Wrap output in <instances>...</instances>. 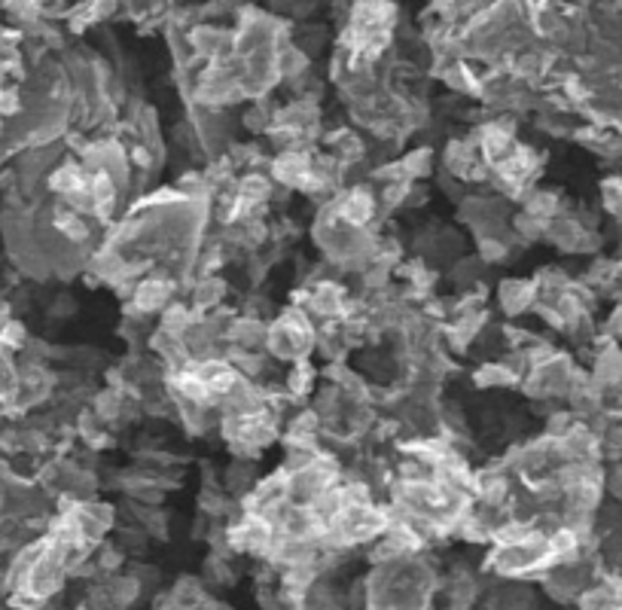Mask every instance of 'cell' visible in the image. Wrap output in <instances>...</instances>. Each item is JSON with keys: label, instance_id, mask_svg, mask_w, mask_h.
Listing matches in <instances>:
<instances>
[{"label": "cell", "instance_id": "obj_1", "mask_svg": "<svg viewBox=\"0 0 622 610\" xmlns=\"http://www.w3.org/2000/svg\"><path fill=\"white\" fill-rule=\"evenodd\" d=\"M332 208H336L339 224L351 226V229H363L372 220V214H375V199H372L370 189L354 186V189L345 193L342 199L332 201Z\"/></svg>", "mask_w": 622, "mask_h": 610}, {"label": "cell", "instance_id": "obj_2", "mask_svg": "<svg viewBox=\"0 0 622 610\" xmlns=\"http://www.w3.org/2000/svg\"><path fill=\"white\" fill-rule=\"evenodd\" d=\"M485 610H534V589L519 580L494 586L485 596Z\"/></svg>", "mask_w": 622, "mask_h": 610}, {"label": "cell", "instance_id": "obj_3", "mask_svg": "<svg viewBox=\"0 0 622 610\" xmlns=\"http://www.w3.org/2000/svg\"><path fill=\"white\" fill-rule=\"evenodd\" d=\"M168 299H172V284L165 279H144L134 284V312L141 315L168 308Z\"/></svg>", "mask_w": 622, "mask_h": 610}, {"label": "cell", "instance_id": "obj_4", "mask_svg": "<svg viewBox=\"0 0 622 610\" xmlns=\"http://www.w3.org/2000/svg\"><path fill=\"white\" fill-rule=\"evenodd\" d=\"M208 598L211 596H208V589H205L201 580H196V577H181L162 601L172 604L174 610H201V604H205Z\"/></svg>", "mask_w": 622, "mask_h": 610}, {"label": "cell", "instance_id": "obj_5", "mask_svg": "<svg viewBox=\"0 0 622 610\" xmlns=\"http://www.w3.org/2000/svg\"><path fill=\"white\" fill-rule=\"evenodd\" d=\"M537 303V281H506L501 287V305L510 315H522Z\"/></svg>", "mask_w": 622, "mask_h": 610}, {"label": "cell", "instance_id": "obj_6", "mask_svg": "<svg viewBox=\"0 0 622 610\" xmlns=\"http://www.w3.org/2000/svg\"><path fill=\"white\" fill-rule=\"evenodd\" d=\"M525 214L534 217V220H541V224H553L558 214V196L556 193H531Z\"/></svg>", "mask_w": 622, "mask_h": 610}, {"label": "cell", "instance_id": "obj_7", "mask_svg": "<svg viewBox=\"0 0 622 610\" xmlns=\"http://www.w3.org/2000/svg\"><path fill=\"white\" fill-rule=\"evenodd\" d=\"M312 385H315V370H312L305 360H299V363H296V370L287 375V385H284V391H287L291 397L299 400L312 391Z\"/></svg>", "mask_w": 622, "mask_h": 610}, {"label": "cell", "instance_id": "obj_8", "mask_svg": "<svg viewBox=\"0 0 622 610\" xmlns=\"http://www.w3.org/2000/svg\"><path fill=\"white\" fill-rule=\"evenodd\" d=\"M513 382H516V375L510 372L506 363H485V367L477 372L479 388H501V385H513Z\"/></svg>", "mask_w": 622, "mask_h": 610}, {"label": "cell", "instance_id": "obj_9", "mask_svg": "<svg viewBox=\"0 0 622 610\" xmlns=\"http://www.w3.org/2000/svg\"><path fill=\"white\" fill-rule=\"evenodd\" d=\"M400 165H403L406 181H415V177H424V174L434 168V156H430V150H415L406 160H400Z\"/></svg>", "mask_w": 622, "mask_h": 610}, {"label": "cell", "instance_id": "obj_10", "mask_svg": "<svg viewBox=\"0 0 622 610\" xmlns=\"http://www.w3.org/2000/svg\"><path fill=\"white\" fill-rule=\"evenodd\" d=\"M226 284L214 275H205V279L196 284V305H217L223 299Z\"/></svg>", "mask_w": 622, "mask_h": 610}, {"label": "cell", "instance_id": "obj_11", "mask_svg": "<svg viewBox=\"0 0 622 610\" xmlns=\"http://www.w3.org/2000/svg\"><path fill=\"white\" fill-rule=\"evenodd\" d=\"M226 489L232 494H241V491L253 489V467L251 465H232V470L226 473Z\"/></svg>", "mask_w": 622, "mask_h": 610}, {"label": "cell", "instance_id": "obj_12", "mask_svg": "<svg viewBox=\"0 0 622 610\" xmlns=\"http://www.w3.org/2000/svg\"><path fill=\"white\" fill-rule=\"evenodd\" d=\"M604 486H608V491L616 501H622V465L610 470L608 477H604Z\"/></svg>", "mask_w": 622, "mask_h": 610}, {"label": "cell", "instance_id": "obj_13", "mask_svg": "<svg viewBox=\"0 0 622 610\" xmlns=\"http://www.w3.org/2000/svg\"><path fill=\"white\" fill-rule=\"evenodd\" d=\"M201 610H236L232 604H226V601H220V598H208L205 604H201Z\"/></svg>", "mask_w": 622, "mask_h": 610}]
</instances>
